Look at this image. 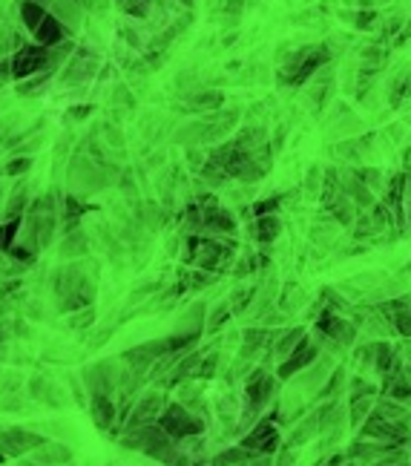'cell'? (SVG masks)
<instances>
[{
  "label": "cell",
  "mask_w": 411,
  "mask_h": 466,
  "mask_svg": "<svg viewBox=\"0 0 411 466\" xmlns=\"http://www.w3.org/2000/svg\"><path fill=\"white\" fill-rule=\"evenodd\" d=\"M29 167V158H23V162H14V165H9L6 167V173H21V170H26Z\"/></svg>",
  "instance_id": "cell-2"
},
{
  "label": "cell",
  "mask_w": 411,
  "mask_h": 466,
  "mask_svg": "<svg viewBox=\"0 0 411 466\" xmlns=\"http://www.w3.org/2000/svg\"><path fill=\"white\" fill-rule=\"evenodd\" d=\"M49 63V52H46V46H23L21 55L14 58V72L18 75H26V72H38L41 67H46Z\"/></svg>",
  "instance_id": "cell-1"
}]
</instances>
